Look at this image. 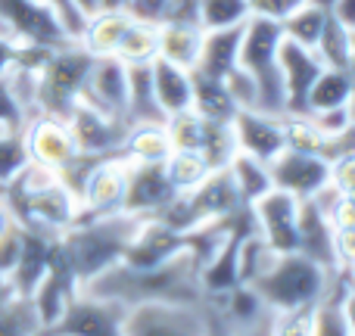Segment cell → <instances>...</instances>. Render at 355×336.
I'll return each instance as SVG.
<instances>
[{"mask_svg":"<svg viewBox=\"0 0 355 336\" xmlns=\"http://www.w3.org/2000/svg\"><path fill=\"white\" fill-rule=\"evenodd\" d=\"M94 56L81 47L78 41L53 50L37 69V87H35V112L37 116H56L66 118L72 106L81 100L87 72H91Z\"/></svg>","mask_w":355,"mask_h":336,"instance_id":"6","label":"cell"},{"mask_svg":"<svg viewBox=\"0 0 355 336\" xmlns=\"http://www.w3.org/2000/svg\"><path fill=\"white\" fill-rule=\"evenodd\" d=\"M324 19H327V12H321L318 6L302 3L287 19H281V35L293 44H302V47H315L321 28H324Z\"/></svg>","mask_w":355,"mask_h":336,"instance_id":"37","label":"cell"},{"mask_svg":"<svg viewBox=\"0 0 355 336\" xmlns=\"http://www.w3.org/2000/svg\"><path fill=\"white\" fill-rule=\"evenodd\" d=\"M125 315L128 306L112 299H97L87 293H75L72 302L62 308V315L41 333L62 336H125Z\"/></svg>","mask_w":355,"mask_h":336,"instance_id":"9","label":"cell"},{"mask_svg":"<svg viewBox=\"0 0 355 336\" xmlns=\"http://www.w3.org/2000/svg\"><path fill=\"white\" fill-rule=\"evenodd\" d=\"M240 37H243V25L202 31L200 60H196L193 69H196V72H202V75H209V78H225L227 72H234V69H237Z\"/></svg>","mask_w":355,"mask_h":336,"instance_id":"22","label":"cell"},{"mask_svg":"<svg viewBox=\"0 0 355 336\" xmlns=\"http://www.w3.org/2000/svg\"><path fill=\"white\" fill-rule=\"evenodd\" d=\"M178 196L166 175L162 162H131L128 168V187H125V212L156 218L162 209Z\"/></svg>","mask_w":355,"mask_h":336,"instance_id":"17","label":"cell"},{"mask_svg":"<svg viewBox=\"0 0 355 336\" xmlns=\"http://www.w3.org/2000/svg\"><path fill=\"white\" fill-rule=\"evenodd\" d=\"M25 166H28V150L22 131H0V190Z\"/></svg>","mask_w":355,"mask_h":336,"instance_id":"39","label":"cell"},{"mask_svg":"<svg viewBox=\"0 0 355 336\" xmlns=\"http://www.w3.org/2000/svg\"><path fill=\"white\" fill-rule=\"evenodd\" d=\"M0 31L16 47L60 50L75 41L60 19L37 0H0Z\"/></svg>","mask_w":355,"mask_h":336,"instance_id":"7","label":"cell"},{"mask_svg":"<svg viewBox=\"0 0 355 336\" xmlns=\"http://www.w3.org/2000/svg\"><path fill=\"white\" fill-rule=\"evenodd\" d=\"M327 283H331V271L321 268L318 262L300 256V252H281L246 287L262 299L265 308L284 315L318 306L327 293Z\"/></svg>","mask_w":355,"mask_h":336,"instance_id":"4","label":"cell"},{"mask_svg":"<svg viewBox=\"0 0 355 336\" xmlns=\"http://www.w3.org/2000/svg\"><path fill=\"white\" fill-rule=\"evenodd\" d=\"M190 85H193V100L190 109L209 122H231L237 116V103L231 100L225 87V78H209V75L190 69Z\"/></svg>","mask_w":355,"mask_h":336,"instance_id":"26","label":"cell"},{"mask_svg":"<svg viewBox=\"0 0 355 336\" xmlns=\"http://www.w3.org/2000/svg\"><path fill=\"white\" fill-rule=\"evenodd\" d=\"M162 166H166V175H168V181H172V187L178 193L193 190L196 184L209 175L206 159H202L196 150H172V153L162 159Z\"/></svg>","mask_w":355,"mask_h":336,"instance_id":"35","label":"cell"},{"mask_svg":"<svg viewBox=\"0 0 355 336\" xmlns=\"http://www.w3.org/2000/svg\"><path fill=\"white\" fill-rule=\"evenodd\" d=\"M296 252L321 268L337 271V249H334V224L312 200H300V218H296Z\"/></svg>","mask_w":355,"mask_h":336,"instance_id":"21","label":"cell"},{"mask_svg":"<svg viewBox=\"0 0 355 336\" xmlns=\"http://www.w3.org/2000/svg\"><path fill=\"white\" fill-rule=\"evenodd\" d=\"M352 103V72L346 69H321L315 85L309 87L306 112H324Z\"/></svg>","mask_w":355,"mask_h":336,"instance_id":"30","label":"cell"},{"mask_svg":"<svg viewBox=\"0 0 355 336\" xmlns=\"http://www.w3.org/2000/svg\"><path fill=\"white\" fill-rule=\"evenodd\" d=\"M277 66H281V85H284V116H306V97L309 87L321 75L324 62L318 60L312 47H302L284 37L277 47Z\"/></svg>","mask_w":355,"mask_h":336,"instance_id":"15","label":"cell"},{"mask_svg":"<svg viewBox=\"0 0 355 336\" xmlns=\"http://www.w3.org/2000/svg\"><path fill=\"white\" fill-rule=\"evenodd\" d=\"M131 22L128 10H97L94 16L85 19V28L78 35V44L91 56H112L122 41L125 28Z\"/></svg>","mask_w":355,"mask_h":336,"instance_id":"24","label":"cell"},{"mask_svg":"<svg viewBox=\"0 0 355 336\" xmlns=\"http://www.w3.org/2000/svg\"><path fill=\"white\" fill-rule=\"evenodd\" d=\"M352 299H324L309 312V336H352Z\"/></svg>","mask_w":355,"mask_h":336,"instance_id":"32","label":"cell"},{"mask_svg":"<svg viewBox=\"0 0 355 336\" xmlns=\"http://www.w3.org/2000/svg\"><path fill=\"white\" fill-rule=\"evenodd\" d=\"M75 293H78V281H75V274L69 271V265L62 262L60 252H56V246H53V256H50L47 271H44V277L37 281V287L31 290V296H28L44 330L60 318L62 308L72 302Z\"/></svg>","mask_w":355,"mask_h":336,"instance_id":"19","label":"cell"},{"mask_svg":"<svg viewBox=\"0 0 355 336\" xmlns=\"http://www.w3.org/2000/svg\"><path fill=\"white\" fill-rule=\"evenodd\" d=\"M271 187L296 196V200H312L327 181H331V162H324L315 153L284 147L275 159L268 162Z\"/></svg>","mask_w":355,"mask_h":336,"instance_id":"12","label":"cell"},{"mask_svg":"<svg viewBox=\"0 0 355 336\" xmlns=\"http://www.w3.org/2000/svg\"><path fill=\"white\" fill-rule=\"evenodd\" d=\"M302 3H306V0H250L252 16H265V19H275V22L287 19L290 12L300 10Z\"/></svg>","mask_w":355,"mask_h":336,"instance_id":"46","label":"cell"},{"mask_svg":"<svg viewBox=\"0 0 355 336\" xmlns=\"http://www.w3.org/2000/svg\"><path fill=\"white\" fill-rule=\"evenodd\" d=\"M281 22L265 16H250L243 22L237 66L252 78L259 94V109L271 116H284V85L281 66H277V47H281Z\"/></svg>","mask_w":355,"mask_h":336,"instance_id":"5","label":"cell"},{"mask_svg":"<svg viewBox=\"0 0 355 336\" xmlns=\"http://www.w3.org/2000/svg\"><path fill=\"white\" fill-rule=\"evenodd\" d=\"M10 224H12V212H10V206H6V200H3V190H0V233H3Z\"/></svg>","mask_w":355,"mask_h":336,"instance_id":"49","label":"cell"},{"mask_svg":"<svg viewBox=\"0 0 355 336\" xmlns=\"http://www.w3.org/2000/svg\"><path fill=\"white\" fill-rule=\"evenodd\" d=\"M200 156L206 159L209 171L227 168V162L237 156V143H234L231 122H209V118H206V131H202Z\"/></svg>","mask_w":355,"mask_h":336,"instance_id":"36","label":"cell"},{"mask_svg":"<svg viewBox=\"0 0 355 336\" xmlns=\"http://www.w3.org/2000/svg\"><path fill=\"white\" fill-rule=\"evenodd\" d=\"M41 321L28 296H19L0 281V336H41Z\"/></svg>","mask_w":355,"mask_h":336,"instance_id":"28","label":"cell"},{"mask_svg":"<svg viewBox=\"0 0 355 336\" xmlns=\"http://www.w3.org/2000/svg\"><path fill=\"white\" fill-rule=\"evenodd\" d=\"M306 3L318 6V10H321V12H331V10H334V3H337V0H306Z\"/></svg>","mask_w":355,"mask_h":336,"instance_id":"52","label":"cell"},{"mask_svg":"<svg viewBox=\"0 0 355 336\" xmlns=\"http://www.w3.org/2000/svg\"><path fill=\"white\" fill-rule=\"evenodd\" d=\"M331 16L337 19V22H343L346 28H355V0H337Z\"/></svg>","mask_w":355,"mask_h":336,"instance_id":"47","label":"cell"},{"mask_svg":"<svg viewBox=\"0 0 355 336\" xmlns=\"http://www.w3.org/2000/svg\"><path fill=\"white\" fill-rule=\"evenodd\" d=\"M28 122V112L19 106V100L12 97L6 78L0 75V131H22Z\"/></svg>","mask_w":355,"mask_h":336,"instance_id":"42","label":"cell"},{"mask_svg":"<svg viewBox=\"0 0 355 336\" xmlns=\"http://www.w3.org/2000/svg\"><path fill=\"white\" fill-rule=\"evenodd\" d=\"M172 153V141L162 125H131L122 143V156L128 162H162Z\"/></svg>","mask_w":355,"mask_h":336,"instance_id":"31","label":"cell"},{"mask_svg":"<svg viewBox=\"0 0 355 336\" xmlns=\"http://www.w3.org/2000/svg\"><path fill=\"white\" fill-rule=\"evenodd\" d=\"M202 302H144L125 315V336H206Z\"/></svg>","mask_w":355,"mask_h":336,"instance_id":"8","label":"cell"},{"mask_svg":"<svg viewBox=\"0 0 355 336\" xmlns=\"http://www.w3.org/2000/svg\"><path fill=\"white\" fill-rule=\"evenodd\" d=\"M250 16H252L250 0H200V25H202V31L243 25Z\"/></svg>","mask_w":355,"mask_h":336,"instance_id":"38","label":"cell"},{"mask_svg":"<svg viewBox=\"0 0 355 336\" xmlns=\"http://www.w3.org/2000/svg\"><path fill=\"white\" fill-rule=\"evenodd\" d=\"M66 122H69V131H72V137H75L78 153H87V156L122 153V143H125L128 128H131L125 118L106 116V112L94 109L91 103H85V100H78V103L72 106Z\"/></svg>","mask_w":355,"mask_h":336,"instance_id":"11","label":"cell"},{"mask_svg":"<svg viewBox=\"0 0 355 336\" xmlns=\"http://www.w3.org/2000/svg\"><path fill=\"white\" fill-rule=\"evenodd\" d=\"M312 50L318 53V60L324 62V69H346V72H352V66H355V28H346L343 22H337V19L327 12L324 28H321L318 44H315Z\"/></svg>","mask_w":355,"mask_h":336,"instance_id":"27","label":"cell"},{"mask_svg":"<svg viewBox=\"0 0 355 336\" xmlns=\"http://www.w3.org/2000/svg\"><path fill=\"white\" fill-rule=\"evenodd\" d=\"M144 215L116 212V215H94V218H78L72 227L56 237V252L69 265L75 281L87 283L100 271L112 268L125 258V249L131 246L135 233L141 231Z\"/></svg>","mask_w":355,"mask_h":336,"instance_id":"2","label":"cell"},{"mask_svg":"<svg viewBox=\"0 0 355 336\" xmlns=\"http://www.w3.org/2000/svg\"><path fill=\"white\" fill-rule=\"evenodd\" d=\"M0 281H3V277H0Z\"/></svg>","mask_w":355,"mask_h":336,"instance_id":"54","label":"cell"},{"mask_svg":"<svg viewBox=\"0 0 355 336\" xmlns=\"http://www.w3.org/2000/svg\"><path fill=\"white\" fill-rule=\"evenodd\" d=\"M256 233L271 246V252H296V218H300V200L284 190L271 187L250 206Z\"/></svg>","mask_w":355,"mask_h":336,"instance_id":"14","label":"cell"},{"mask_svg":"<svg viewBox=\"0 0 355 336\" xmlns=\"http://www.w3.org/2000/svg\"><path fill=\"white\" fill-rule=\"evenodd\" d=\"M128 0H100V10H125Z\"/></svg>","mask_w":355,"mask_h":336,"instance_id":"51","label":"cell"},{"mask_svg":"<svg viewBox=\"0 0 355 336\" xmlns=\"http://www.w3.org/2000/svg\"><path fill=\"white\" fill-rule=\"evenodd\" d=\"M231 131H234V143L237 153H246L252 159L268 166L284 147V116H271L262 109H237V116L231 118Z\"/></svg>","mask_w":355,"mask_h":336,"instance_id":"16","label":"cell"},{"mask_svg":"<svg viewBox=\"0 0 355 336\" xmlns=\"http://www.w3.org/2000/svg\"><path fill=\"white\" fill-rule=\"evenodd\" d=\"M22 137H25V150H28V162L56 171V175L78 153L69 122L56 116H31L22 128Z\"/></svg>","mask_w":355,"mask_h":336,"instance_id":"13","label":"cell"},{"mask_svg":"<svg viewBox=\"0 0 355 336\" xmlns=\"http://www.w3.org/2000/svg\"><path fill=\"white\" fill-rule=\"evenodd\" d=\"M227 171L234 177V187L240 193V202L243 206H252L259 196H265L271 190V175H268V166L246 153H237L231 162H227Z\"/></svg>","mask_w":355,"mask_h":336,"instance_id":"34","label":"cell"},{"mask_svg":"<svg viewBox=\"0 0 355 336\" xmlns=\"http://www.w3.org/2000/svg\"><path fill=\"white\" fill-rule=\"evenodd\" d=\"M156 28H159V53L156 56L190 72L200 60L202 28L200 25H156Z\"/></svg>","mask_w":355,"mask_h":336,"instance_id":"29","label":"cell"},{"mask_svg":"<svg viewBox=\"0 0 355 336\" xmlns=\"http://www.w3.org/2000/svg\"><path fill=\"white\" fill-rule=\"evenodd\" d=\"M75 6H78L85 16H94V12L100 10V0H75Z\"/></svg>","mask_w":355,"mask_h":336,"instance_id":"50","label":"cell"},{"mask_svg":"<svg viewBox=\"0 0 355 336\" xmlns=\"http://www.w3.org/2000/svg\"><path fill=\"white\" fill-rule=\"evenodd\" d=\"M3 200L12 218L31 231L62 233L78 221V200L60 181V175L44 166L28 162L10 184L3 187Z\"/></svg>","mask_w":355,"mask_h":336,"instance_id":"3","label":"cell"},{"mask_svg":"<svg viewBox=\"0 0 355 336\" xmlns=\"http://www.w3.org/2000/svg\"><path fill=\"white\" fill-rule=\"evenodd\" d=\"M128 125H162L166 112L159 109L153 94V75L150 62H131L128 66V103H125Z\"/></svg>","mask_w":355,"mask_h":336,"instance_id":"25","label":"cell"},{"mask_svg":"<svg viewBox=\"0 0 355 336\" xmlns=\"http://www.w3.org/2000/svg\"><path fill=\"white\" fill-rule=\"evenodd\" d=\"M37 3H44L50 12H53L56 19L62 22V28L69 31V35L78 41V35H81V28H85V12L75 6V0H37Z\"/></svg>","mask_w":355,"mask_h":336,"instance_id":"43","label":"cell"},{"mask_svg":"<svg viewBox=\"0 0 355 336\" xmlns=\"http://www.w3.org/2000/svg\"><path fill=\"white\" fill-rule=\"evenodd\" d=\"M150 75H153L156 103H159V109L166 112V118L175 116V112L190 109V100H193V85H190V72H187V69H181V66H175V62L156 56V60L150 62Z\"/></svg>","mask_w":355,"mask_h":336,"instance_id":"23","label":"cell"},{"mask_svg":"<svg viewBox=\"0 0 355 336\" xmlns=\"http://www.w3.org/2000/svg\"><path fill=\"white\" fill-rule=\"evenodd\" d=\"M128 168L131 162L122 153L106 156L91 168L85 177V187L78 193V218H94V215H116L125 212V187H128Z\"/></svg>","mask_w":355,"mask_h":336,"instance_id":"10","label":"cell"},{"mask_svg":"<svg viewBox=\"0 0 355 336\" xmlns=\"http://www.w3.org/2000/svg\"><path fill=\"white\" fill-rule=\"evenodd\" d=\"M81 100L106 116L125 118V103H128V66L116 56H94L91 72H87ZM128 122V118H125Z\"/></svg>","mask_w":355,"mask_h":336,"instance_id":"18","label":"cell"},{"mask_svg":"<svg viewBox=\"0 0 355 336\" xmlns=\"http://www.w3.org/2000/svg\"><path fill=\"white\" fill-rule=\"evenodd\" d=\"M156 53H159V28L131 16L128 28H125L122 41H119L112 56L122 60L125 66H131V62H153Z\"/></svg>","mask_w":355,"mask_h":336,"instance_id":"33","label":"cell"},{"mask_svg":"<svg viewBox=\"0 0 355 336\" xmlns=\"http://www.w3.org/2000/svg\"><path fill=\"white\" fill-rule=\"evenodd\" d=\"M78 290L97 299L122 302L128 308L144 302H202L200 268L187 249L153 268H131L119 262L81 283Z\"/></svg>","mask_w":355,"mask_h":336,"instance_id":"1","label":"cell"},{"mask_svg":"<svg viewBox=\"0 0 355 336\" xmlns=\"http://www.w3.org/2000/svg\"><path fill=\"white\" fill-rule=\"evenodd\" d=\"M306 116L312 118V125L324 137L343 134V131H352L355 128V122H352V103L349 106H337V109H324V112H306Z\"/></svg>","mask_w":355,"mask_h":336,"instance_id":"40","label":"cell"},{"mask_svg":"<svg viewBox=\"0 0 355 336\" xmlns=\"http://www.w3.org/2000/svg\"><path fill=\"white\" fill-rule=\"evenodd\" d=\"M184 249H187V233L172 231L159 218H147L141 224V231L135 233L131 246L125 249L122 262L131 265V268H153V265L168 262V258Z\"/></svg>","mask_w":355,"mask_h":336,"instance_id":"20","label":"cell"},{"mask_svg":"<svg viewBox=\"0 0 355 336\" xmlns=\"http://www.w3.org/2000/svg\"><path fill=\"white\" fill-rule=\"evenodd\" d=\"M12 56H16V44H12L10 37L0 31V75H3L6 69L12 66Z\"/></svg>","mask_w":355,"mask_h":336,"instance_id":"48","label":"cell"},{"mask_svg":"<svg viewBox=\"0 0 355 336\" xmlns=\"http://www.w3.org/2000/svg\"><path fill=\"white\" fill-rule=\"evenodd\" d=\"M41 336H62V333H41Z\"/></svg>","mask_w":355,"mask_h":336,"instance_id":"53","label":"cell"},{"mask_svg":"<svg viewBox=\"0 0 355 336\" xmlns=\"http://www.w3.org/2000/svg\"><path fill=\"white\" fill-rule=\"evenodd\" d=\"M309 312L312 308L275 315V324H271L268 336H309Z\"/></svg>","mask_w":355,"mask_h":336,"instance_id":"44","label":"cell"},{"mask_svg":"<svg viewBox=\"0 0 355 336\" xmlns=\"http://www.w3.org/2000/svg\"><path fill=\"white\" fill-rule=\"evenodd\" d=\"M331 184L340 193H355V153H346L331 162Z\"/></svg>","mask_w":355,"mask_h":336,"instance_id":"45","label":"cell"},{"mask_svg":"<svg viewBox=\"0 0 355 336\" xmlns=\"http://www.w3.org/2000/svg\"><path fill=\"white\" fill-rule=\"evenodd\" d=\"M225 87H227V94H231V100L237 103V109H259L256 85H252V78L240 66L225 75Z\"/></svg>","mask_w":355,"mask_h":336,"instance_id":"41","label":"cell"}]
</instances>
